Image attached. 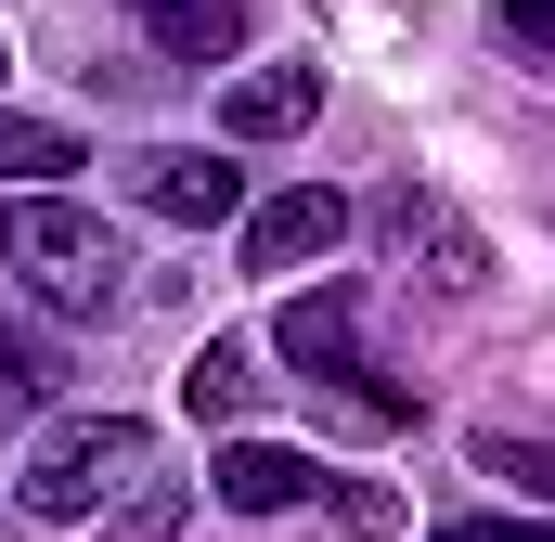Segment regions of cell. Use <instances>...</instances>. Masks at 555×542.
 I'll use <instances>...</instances> for the list:
<instances>
[{"mask_svg":"<svg viewBox=\"0 0 555 542\" xmlns=\"http://www.w3.org/2000/svg\"><path fill=\"white\" fill-rule=\"evenodd\" d=\"M117 181H130V207H155L168 233H220V220H246V168L207 155V142H142Z\"/></svg>","mask_w":555,"mask_h":542,"instance_id":"5b68a950","label":"cell"},{"mask_svg":"<svg viewBox=\"0 0 555 542\" xmlns=\"http://www.w3.org/2000/svg\"><path fill=\"white\" fill-rule=\"evenodd\" d=\"M272 349L297 362V388L336 413V426H362V439H375V426H414V388H401V375L362 349V297H349V284H310V297H284Z\"/></svg>","mask_w":555,"mask_h":542,"instance_id":"7a4b0ae2","label":"cell"},{"mask_svg":"<svg viewBox=\"0 0 555 542\" xmlns=\"http://www.w3.org/2000/svg\"><path fill=\"white\" fill-rule=\"evenodd\" d=\"M142 465H155V426H142V413H65V426H39L13 504L52 517V530H78V517H104V504L130 491Z\"/></svg>","mask_w":555,"mask_h":542,"instance_id":"3957f363","label":"cell"},{"mask_svg":"<svg viewBox=\"0 0 555 542\" xmlns=\"http://www.w3.org/2000/svg\"><path fill=\"white\" fill-rule=\"evenodd\" d=\"M65 168H91L65 117H0V194H39V181H65Z\"/></svg>","mask_w":555,"mask_h":542,"instance_id":"8fae6325","label":"cell"},{"mask_svg":"<svg viewBox=\"0 0 555 542\" xmlns=\"http://www.w3.org/2000/svg\"><path fill=\"white\" fill-rule=\"evenodd\" d=\"M0 65H13V52H0Z\"/></svg>","mask_w":555,"mask_h":542,"instance_id":"e0dca14e","label":"cell"},{"mask_svg":"<svg viewBox=\"0 0 555 542\" xmlns=\"http://www.w3.org/2000/svg\"><path fill=\"white\" fill-rule=\"evenodd\" d=\"M323 117V65H246L233 91H220V142H284Z\"/></svg>","mask_w":555,"mask_h":542,"instance_id":"ba28073f","label":"cell"},{"mask_svg":"<svg viewBox=\"0 0 555 542\" xmlns=\"http://www.w3.org/2000/svg\"><path fill=\"white\" fill-rule=\"evenodd\" d=\"M181 413H194V426H246V413H259V349H246V336H207V349L181 362Z\"/></svg>","mask_w":555,"mask_h":542,"instance_id":"30bf717a","label":"cell"},{"mask_svg":"<svg viewBox=\"0 0 555 542\" xmlns=\"http://www.w3.org/2000/svg\"><path fill=\"white\" fill-rule=\"evenodd\" d=\"M168 530H181V478H168V452H155L130 491L104 504V542H168Z\"/></svg>","mask_w":555,"mask_h":542,"instance_id":"5bb4252c","label":"cell"},{"mask_svg":"<svg viewBox=\"0 0 555 542\" xmlns=\"http://www.w3.org/2000/svg\"><path fill=\"white\" fill-rule=\"evenodd\" d=\"M0 271H26V297L65 310V323H91V310L130 297V246L104 233V207H78V194H52V181L0 207Z\"/></svg>","mask_w":555,"mask_h":542,"instance_id":"6da1fadb","label":"cell"},{"mask_svg":"<svg viewBox=\"0 0 555 542\" xmlns=\"http://www.w3.org/2000/svg\"><path fill=\"white\" fill-rule=\"evenodd\" d=\"M130 26L155 65H233L259 39V0H130Z\"/></svg>","mask_w":555,"mask_h":542,"instance_id":"8992f818","label":"cell"},{"mask_svg":"<svg viewBox=\"0 0 555 542\" xmlns=\"http://www.w3.org/2000/svg\"><path fill=\"white\" fill-rule=\"evenodd\" d=\"M52 401H65V349L0 323V426H26V413H52Z\"/></svg>","mask_w":555,"mask_h":542,"instance_id":"7c38bea8","label":"cell"},{"mask_svg":"<svg viewBox=\"0 0 555 542\" xmlns=\"http://www.w3.org/2000/svg\"><path fill=\"white\" fill-rule=\"evenodd\" d=\"M362 220H375V246L414 271V284H439V297L491 284V233H478V220H465L452 194H426V181H388V194H375Z\"/></svg>","mask_w":555,"mask_h":542,"instance_id":"277c9868","label":"cell"},{"mask_svg":"<svg viewBox=\"0 0 555 542\" xmlns=\"http://www.w3.org/2000/svg\"><path fill=\"white\" fill-rule=\"evenodd\" d=\"M207 491H220L233 517H284V504L323 491V465H310V452H272V439H233V452L207 465Z\"/></svg>","mask_w":555,"mask_h":542,"instance_id":"9c48e42d","label":"cell"},{"mask_svg":"<svg viewBox=\"0 0 555 542\" xmlns=\"http://www.w3.org/2000/svg\"><path fill=\"white\" fill-rule=\"evenodd\" d=\"M426 542H555V517H439Z\"/></svg>","mask_w":555,"mask_h":542,"instance_id":"2e32d148","label":"cell"},{"mask_svg":"<svg viewBox=\"0 0 555 542\" xmlns=\"http://www.w3.org/2000/svg\"><path fill=\"white\" fill-rule=\"evenodd\" d=\"M336 233H349V194L297 181L272 207H246V271H310V259H336Z\"/></svg>","mask_w":555,"mask_h":542,"instance_id":"52a82bcc","label":"cell"},{"mask_svg":"<svg viewBox=\"0 0 555 542\" xmlns=\"http://www.w3.org/2000/svg\"><path fill=\"white\" fill-rule=\"evenodd\" d=\"M465 452H478V478H504V491H530V504L555 517V439H517V426H478Z\"/></svg>","mask_w":555,"mask_h":542,"instance_id":"4fadbf2b","label":"cell"},{"mask_svg":"<svg viewBox=\"0 0 555 542\" xmlns=\"http://www.w3.org/2000/svg\"><path fill=\"white\" fill-rule=\"evenodd\" d=\"M491 26H504V52H517V65H543V78H555V0H504Z\"/></svg>","mask_w":555,"mask_h":542,"instance_id":"9a60e30c","label":"cell"}]
</instances>
